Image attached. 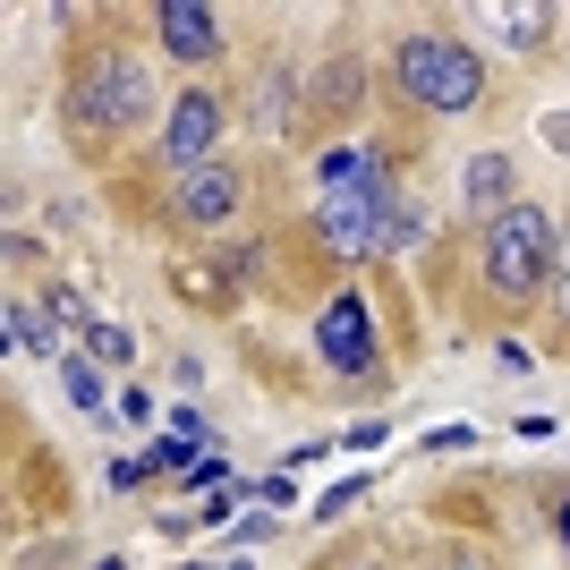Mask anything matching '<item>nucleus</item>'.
Instances as JSON below:
<instances>
[{"mask_svg": "<svg viewBox=\"0 0 570 570\" xmlns=\"http://www.w3.org/2000/svg\"><path fill=\"white\" fill-rule=\"evenodd\" d=\"M553 256H562V230H553L546 205H511V214L485 222L476 238V264H485V289H494L502 307H528L537 289H553Z\"/></svg>", "mask_w": 570, "mask_h": 570, "instance_id": "1", "label": "nucleus"}, {"mask_svg": "<svg viewBox=\"0 0 570 570\" xmlns=\"http://www.w3.org/2000/svg\"><path fill=\"white\" fill-rule=\"evenodd\" d=\"M392 77H401V95L417 102V111H476L485 102V60H476L460 35H401V51H392Z\"/></svg>", "mask_w": 570, "mask_h": 570, "instance_id": "2", "label": "nucleus"}, {"mask_svg": "<svg viewBox=\"0 0 570 570\" xmlns=\"http://www.w3.org/2000/svg\"><path fill=\"white\" fill-rule=\"evenodd\" d=\"M145 111H154V77H145L128 51H95V60L77 69L69 119H77V137H86V145H95V137H119V128H137Z\"/></svg>", "mask_w": 570, "mask_h": 570, "instance_id": "3", "label": "nucleus"}, {"mask_svg": "<svg viewBox=\"0 0 570 570\" xmlns=\"http://www.w3.org/2000/svg\"><path fill=\"white\" fill-rule=\"evenodd\" d=\"M315 357L333 366L341 383H375L383 392V341H375V307L357 298V289H341L333 307L315 315Z\"/></svg>", "mask_w": 570, "mask_h": 570, "instance_id": "4", "label": "nucleus"}, {"mask_svg": "<svg viewBox=\"0 0 570 570\" xmlns=\"http://www.w3.org/2000/svg\"><path fill=\"white\" fill-rule=\"evenodd\" d=\"M392 214H401V196L383 188H350V196H324V205H315V238H324V247H333V256H383V247H392Z\"/></svg>", "mask_w": 570, "mask_h": 570, "instance_id": "5", "label": "nucleus"}, {"mask_svg": "<svg viewBox=\"0 0 570 570\" xmlns=\"http://www.w3.org/2000/svg\"><path fill=\"white\" fill-rule=\"evenodd\" d=\"M222 95H205V86H188V95L170 102V119H163V137H154V163L163 170H205L214 163V137H222Z\"/></svg>", "mask_w": 570, "mask_h": 570, "instance_id": "6", "label": "nucleus"}, {"mask_svg": "<svg viewBox=\"0 0 570 570\" xmlns=\"http://www.w3.org/2000/svg\"><path fill=\"white\" fill-rule=\"evenodd\" d=\"M170 214L188 222V230H214V222H230V214H238V170H230V163L188 170V179H179V196H170Z\"/></svg>", "mask_w": 570, "mask_h": 570, "instance_id": "7", "label": "nucleus"}, {"mask_svg": "<svg viewBox=\"0 0 570 570\" xmlns=\"http://www.w3.org/2000/svg\"><path fill=\"white\" fill-rule=\"evenodd\" d=\"M154 35H163L170 60H214L222 51V18L205 0H163V9H154Z\"/></svg>", "mask_w": 570, "mask_h": 570, "instance_id": "8", "label": "nucleus"}, {"mask_svg": "<svg viewBox=\"0 0 570 570\" xmlns=\"http://www.w3.org/2000/svg\"><path fill=\"white\" fill-rule=\"evenodd\" d=\"M469 205H476L485 222L520 205V196H511V154H476V163H469Z\"/></svg>", "mask_w": 570, "mask_h": 570, "instance_id": "9", "label": "nucleus"}, {"mask_svg": "<svg viewBox=\"0 0 570 570\" xmlns=\"http://www.w3.org/2000/svg\"><path fill=\"white\" fill-rule=\"evenodd\" d=\"M9 341L35 350V357L60 350V315H51V298H43V307H35V298H9Z\"/></svg>", "mask_w": 570, "mask_h": 570, "instance_id": "10", "label": "nucleus"}, {"mask_svg": "<svg viewBox=\"0 0 570 570\" xmlns=\"http://www.w3.org/2000/svg\"><path fill=\"white\" fill-rule=\"evenodd\" d=\"M315 170H324V196H350V188H375V179H383V170L366 163V154H350V145H341V154H324Z\"/></svg>", "mask_w": 570, "mask_h": 570, "instance_id": "11", "label": "nucleus"}, {"mask_svg": "<svg viewBox=\"0 0 570 570\" xmlns=\"http://www.w3.org/2000/svg\"><path fill=\"white\" fill-rule=\"evenodd\" d=\"M60 383H69V401L86 409V417H111V401H102V366H95V357H69V366H60Z\"/></svg>", "mask_w": 570, "mask_h": 570, "instance_id": "12", "label": "nucleus"}, {"mask_svg": "<svg viewBox=\"0 0 570 570\" xmlns=\"http://www.w3.org/2000/svg\"><path fill=\"white\" fill-rule=\"evenodd\" d=\"M86 357H95V366H128V357H137V341L119 333V324H102V315H95V324H86Z\"/></svg>", "mask_w": 570, "mask_h": 570, "instance_id": "13", "label": "nucleus"}, {"mask_svg": "<svg viewBox=\"0 0 570 570\" xmlns=\"http://www.w3.org/2000/svg\"><path fill=\"white\" fill-rule=\"evenodd\" d=\"M494 26H511V43H546V26H553V9H494Z\"/></svg>", "mask_w": 570, "mask_h": 570, "instance_id": "14", "label": "nucleus"}, {"mask_svg": "<svg viewBox=\"0 0 570 570\" xmlns=\"http://www.w3.org/2000/svg\"><path fill=\"white\" fill-rule=\"evenodd\" d=\"M170 282L188 289V298H222V273H214V264H179V273H170Z\"/></svg>", "mask_w": 570, "mask_h": 570, "instance_id": "15", "label": "nucleus"}, {"mask_svg": "<svg viewBox=\"0 0 570 570\" xmlns=\"http://www.w3.org/2000/svg\"><path fill=\"white\" fill-rule=\"evenodd\" d=\"M357 494H366V476H350V485H333V494H324V511H315V520H341V511H357Z\"/></svg>", "mask_w": 570, "mask_h": 570, "instance_id": "16", "label": "nucleus"}, {"mask_svg": "<svg viewBox=\"0 0 570 570\" xmlns=\"http://www.w3.org/2000/svg\"><path fill=\"white\" fill-rule=\"evenodd\" d=\"M553 307H562V324H570V238H562V256H553Z\"/></svg>", "mask_w": 570, "mask_h": 570, "instance_id": "17", "label": "nucleus"}, {"mask_svg": "<svg viewBox=\"0 0 570 570\" xmlns=\"http://www.w3.org/2000/svg\"><path fill=\"white\" fill-rule=\"evenodd\" d=\"M426 570H485L476 553H443V562H426Z\"/></svg>", "mask_w": 570, "mask_h": 570, "instance_id": "18", "label": "nucleus"}, {"mask_svg": "<svg viewBox=\"0 0 570 570\" xmlns=\"http://www.w3.org/2000/svg\"><path fill=\"white\" fill-rule=\"evenodd\" d=\"M553 528H562V553H570V494L553 502Z\"/></svg>", "mask_w": 570, "mask_h": 570, "instance_id": "19", "label": "nucleus"}, {"mask_svg": "<svg viewBox=\"0 0 570 570\" xmlns=\"http://www.w3.org/2000/svg\"><path fill=\"white\" fill-rule=\"evenodd\" d=\"M546 137H553V145H562V154H570V119H546Z\"/></svg>", "mask_w": 570, "mask_h": 570, "instance_id": "20", "label": "nucleus"}, {"mask_svg": "<svg viewBox=\"0 0 570 570\" xmlns=\"http://www.w3.org/2000/svg\"><path fill=\"white\" fill-rule=\"evenodd\" d=\"M333 570H383V562H366V553H357V562H333Z\"/></svg>", "mask_w": 570, "mask_h": 570, "instance_id": "21", "label": "nucleus"}, {"mask_svg": "<svg viewBox=\"0 0 570 570\" xmlns=\"http://www.w3.org/2000/svg\"><path fill=\"white\" fill-rule=\"evenodd\" d=\"M179 570H214V562H179ZM222 570H247V562H222Z\"/></svg>", "mask_w": 570, "mask_h": 570, "instance_id": "22", "label": "nucleus"}]
</instances>
